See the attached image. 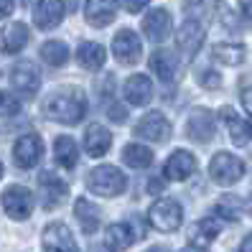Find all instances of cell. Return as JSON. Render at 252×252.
Wrapping results in <instances>:
<instances>
[{"mask_svg": "<svg viewBox=\"0 0 252 252\" xmlns=\"http://www.w3.org/2000/svg\"><path fill=\"white\" fill-rule=\"evenodd\" d=\"M221 84V77H219V74H204V87H209V90H217V87Z\"/></svg>", "mask_w": 252, "mask_h": 252, "instance_id": "33", "label": "cell"}, {"mask_svg": "<svg viewBox=\"0 0 252 252\" xmlns=\"http://www.w3.org/2000/svg\"><path fill=\"white\" fill-rule=\"evenodd\" d=\"M110 145H112V132L105 125L92 123L90 127H87V132H84V151H87V156L99 158V156H105L110 151Z\"/></svg>", "mask_w": 252, "mask_h": 252, "instance_id": "18", "label": "cell"}, {"mask_svg": "<svg viewBox=\"0 0 252 252\" xmlns=\"http://www.w3.org/2000/svg\"><path fill=\"white\" fill-rule=\"evenodd\" d=\"M151 69L156 71V77L160 82H173L176 77V69H179V62H176V54L166 51V49H158L151 56Z\"/></svg>", "mask_w": 252, "mask_h": 252, "instance_id": "25", "label": "cell"}, {"mask_svg": "<svg viewBox=\"0 0 252 252\" xmlns=\"http://www.w3.org/2000/svg\"><path fill=\"white\" fill-rule=\"evenodd\" d=\"M64 18V0H38L33 5V23L41 31H54Z\"/></svg>", "mask_w": 252, "mask_h": 252, "instance_id": "12", "label": "cell"}, {"mask_svg": "<svg viewBox=\"0 0 252 252\" xmlns=\"http://www.w3.org/2000/svg\"><path fill=\"white\" fill-rule=\"evenodd\" d=\"M194 171H196V158L189 151H176L163 166V176L168 181H186Z\"/></svg>", "mask_w": 252, "mask_h": 252, "instance_id": "15", "label": "cell"}, {"mask_svg": "<svg viewBox=\"0 0 252 252\" xmlns=\"http://www.w3.org/2000/svg\"><path fill=\"white\" fill-rule=\"evenodd\" d=\"M145 5H148V0H125V8L130 13H140Z\"/></svg>", "mask_w": 252, "mask_h": 252, "instance_id": "36", "label": "cell"}, {"mask_svg": "<svg viewBox=\"0 0 252 252\" xmlns=\"http://www.w3.org/2000/svg\"><path fill=\"white\" fill-rule=\"evenodd\" d=\"M204 33H206V28H204L201 18L189 16L184 21V26L179 28V33H176V41H179V46L186 54H196L199 46H201V41H204Z\"/></svg>", "mask_w": 252, "mask_h": 252, "instance_id": "16", "label": "cell"}, {"mask_svg": "<svg viewBox=\"0 0 252 252\" xmlns=\"http://www.w3.org/2000/svg\"><path fill=\"white\" fill-rule=\"evenodd\" d=\"M41 59L49 66H64L69 62V49L64 41H46L41 46Z\"/></svg>", "mask_w": 252, "mask_h": 252, "instance_id": "30", "label": "cell"}, {"mask_svg": "<svg viewBox=\"0 0 252 252\" xmlns=\"http://www.w3.org/2000/svg\"><path fill=\"white\" fill-rule=\"evenodd\" d=\"M240 252H252V234H250V237H245V242H242Z\"/></svg>", "mask_w": 252, "mask_h": 252, "instance_id": "38", "label": "cell"}, {"mask_svg": "<svg viewBox=\"0 0 252 252\" xmlns=\"http://www.w3.org/2000/svg\"><path fill=\"white\" fill-rule=\"evenodd\" d=\"M242 105H245V110H247V115L252 117V87H247V90H242Z\"/></svg>", "mask_w": 252, "mask_h": 252, "instance_id": "34", "label": "cell"}, {"mask_svg": "<svg viewBox=\"0 0 252 252\" xmlns=\"http://www.w3.org/2000/svg\"><path fill=\"white\" fill-rule=\"evenodd\" d=\"M240 5H242V16H245V21L252 26V0H240Z\"/></svg>", "mask_w": 252, "mask_h": 252, "instance_id": "37", "label": "cell"}, {"mask_svg": "<svg viewBox=\"0 0 252 252\" xmlns=\"http://www.w3.org/2000/svg\"><path fill=\"white\" fill-rule=\"evenodd\" d=\"M10 82L23 97H33L41 84V71L33 62H18L10 71Z\"/></svg>", "mask_w": 252, "mask_h": 252, "instance_id": "7", "label": "cell"}, {"mask_svg": "<svg viewBox=\"0 0 252 252\" xmlns=\"http://www.w3.org/2000/svg\"><path fill=\"white\" fill-rule=\"evenodd\" d=\"M135 240H138V234L130 229V224H123V221L110 224V227L105 229V247H107L110 252H123V250H127Z\"/></svg>", "mask_w": 252, "mask_h": 252, "instance_id": "21", "label": "cell"}, {"mask_svg": "<svg viewBox=\"0 0 252 252\" xmlns=\"http://www.w3.org/2000/svg\"><path fill=\"white\" fill-rule=\"evenodd\" d=\"M74 217H77V221L82 224L84 234H94L99 229V224H102L99 209L92 201H87V199H77V204H74Z\"/></svg>", "mask_w": 252, "mask_h": 252, "instance_id": "23", "label": "cell"}, {"mask_svg": "<svg viewBox=\"0 0 252 252\" xmlns=\"http://www.w3.org/2000/svg\"><path fill=\"white\" fill-rule=\"evenodd\" d=\"M0 176H3V163H0Z\"/></svg>", "mask_w": 252, "mask_h": 252, "instance_id": "42", "label": "cell"}, {"mask_svg": "<svg viewBox=\"0 0 252 252\" xmlns=\"http://www.w3.org/2000/svg\"><path fill=\"white\" fill-rule=\"evenodd\" d=\"M13 10H16V3H13V0H0V18H8Z\"/></svg>", "mask_w": 252, "mask_h": 252, "instance_id": "35", "label": "cell"}, {"mask_svg": "<svg viewBox=\"0 0 252 252\" xmlns=\"http://www.w3.org/2000/svg\"><path fill=\"white\" fill-rule=\"evenodd\" d=\"M43 252H79L77 242H74L71 232L66 229V224H49L43 229Z\"/></svg>", "mask_w": 252, "mask_h": 252, "instance_id": "10", "label": "cell"}, {"mask_svg": "<svg viewBox=\"0 0 252 252\" xmlns=\"http://www.w3.org/2000/svg\"><path fill=\"white\" fill-rule=\"evenodd\" d=\"M77 59H79V64L87 71H97V69H102V64H105L107 54H105V49H102L99 43L84 41V43H79V49H77Z\"/></svg>", "mask_w": 252, "mask_h": 252, "instance_id": "26", "label": "cell"}, {"mask_svg": "<svg viewBox=\"0 0 252 252\" xmlns=\"http://www.w3.org/2000/svg\"><path fill=\"white\" fill-rule=\"evenodd\" d=\"M135 135L145 138L151 143H160L171 135V125L160 112H148L145 117H140V123L135 125Z\"/></svg>", "mask_w": 252, "mask_h": 252, "instance_id": "11", "label": "cell"}, {"mask_svg": "<svg viewBox=\"0 0 252 252\" xmlns=\"http://www.w3.org/2000/svg\"><path fill=\"white\" fill-rule=\"evenodd\" d=\"M115 13L117 0H84V21L94 28L110 26L115 21Z\"/></svg>", "mask_w": 252, "mask_h": 252, "instance_id": "14", "label": "cell"}, {"mask_svg": "<svg viewBox=\"0 0 252 252\" xmlns=\"http://www.w3.org/2000/svg\"><path fill=\"white\" fill-rule=\"evenodd\" d=\"M125 99L132 107H145L148 102L153 99V84L145 74H132V77L125 82Z\"/></svg>", "mask_w": 252, "mask_h": 252, "instance_id": "17", "label": "cell"}, {"mask_svg": "<svg viewBox=\"0 0 252 252\" xmlns=\"http://www.w3.org/2000/svg\"><path fill=\"white\" fill-rule=\"evenodd\" d=\"M148 252H168V250H163V247H153V250H148Z\"/></svg>", "mask_w": 252, "mask_h": 252, "instance_id": "41", "label": "cell"}, {"mask_svg": "<svg viewBox=\"0 0 252 252\" xmlns=\"http://www.w3.org/2000/svg\"><path fill=\"white\" fill-rule=\"evenodd\" d=\"M209 176H212V181L219 184V186H232V184H237L245 176V163L237 156L221 151L209 163Z\"/></svg>", "mask_w": 252, "mask_h": 252, "instance_id": "4", "label": "cell"}, {"mask_svg": "<svg viewBox=\"0 0 252 252\" xmlns=\"http://www.w3.org/2000/svg\"><path fill=\"white\" fill-rule=\"evenodd\" d=\"M123 160L125 166L130 168H148L153 163V151L145 145H138V143H130L123 148Z\"/></svg>", "mask_w": 252, "mask_h": 252, "instance_id": "28", "label": "cell"}, {"mask_svg": "<svg viewBox=\"0 0 252 252\" xmlns=\"http://www.w3.org/2000/svg\"><path fill=\"white\" fill-rule=\"evenodd\" d=\"M54 160L64 168H74L79 160V145L74 143L69 135L66 138H56V145H54Z\"/></svg>", "mask_w": 252, "mask_h": 252, "instance_id": "27", "label": "cell"}, {"mask_svg": "<svg viewBox=\"0 0 252 252\" xmlns=\"http://www.w3.org/2000/svg\"><path fill=\"white\" fill-rule=\"evenodd\" d=\"M87 186H90L92 194L117 196L127 189V179L117 166H97L90 176H87Z\"/></svg>", "mask_w": 252, "mask_h": 252, "instance_id": "2", "label": "cell"}, {"mask_svg": "<svg viewBox=\"0 0 252 252\" xmlns=\"http://www.w3.org/2000/svg\"><path fill=\"white\" fill-rule=\"evenodd\" d=\"M143 33L151 38V41L160 43L163 38L171 33V13H168L166 8L151 10V13L145 16V21H143Z\"/></svg>", "mask_w": 252, "mask_h": 252, "instance_id": "19", "label": "cell"}, {"mask_svg": "<svg viewBox=\"0 0 252 252\" xmlns=\"http://www.w3.org/2000/svg\"><path fill=\"white\" fill-rule=\"evenodd\" d=\"M3 209L10 219H28L33 212V194L23 186H10L3 191Z\"/></svg>", "mask_w": 252, "mask_h": 252, "instance_id": "5", "label": "cell"}, {"mask_svg": "<svg viewBox=\"0 0 252 252\" xmlns=\"http://www.w3.org/2000/svg\"><path fill=\"white\" fill-rule=\"evenodd\" d=\"M221 117H224V123H227V130H229V138L234 145H240L245 148L250 140H252V125L247 120H242L240 115H237L234 110H221Z\"/></svg>", "mask_w": 252, "mask_h": 252, "instance_id": "22", "label": "cell"}, {"mask_svg": "<svg viewBox=\"0 0 252 252\" xmlns=\"http://www.w3.org/2000/svg\"><path fill=\"white\" fill-rule=\"evenodd\" d=\"M148 189H151L153 194H158V191H160V181H151V186H148Z\"/></svg>", "mask_w": 252, "mask_h": 252, "instance_id": "39", "label": "cell"}, {"mask_svg": "<svg viewBox=\"0 0 252 252\" xmlns=\"http://www.w3.org/2000/svg\"><path fill=\"white\" fill-rule=\"evenodd\" d=\"M219 221L214 217H206V219H199L194 227H191L189 232V240L194 247H206V245H212L217 240V234H219Z\"/></svg>", "mask_w": 252, "mask_h": 252, "instance_id": "24", "label": "cell"}, {"mask_svg": "<svg viewBox=\"0 0 252 252\" xmlns=\"http://www.w3.org/2000/svg\"><path fill=\"white\" fill-rule=\"evenodd\" d=\"M18 110H21L18 99L0 90V117H13V115H18Z\"/></svg>", "mask_w": 252, "mask_h": 252, "instance_id": "32", "label": "cell"}, {"mask_svg": "<svg viewBox=\"0 0 252 252\" xmlns=\"http://www.w3.org/2000/svg\"><path fill=\"white\" fill-rule=\"evenodd\" d=\"M212 56L217 59L219 64H227V66H240L242 59H245V49L240 43H217L212 49Z\"/></svg>", "mask_w": 252, "mask_h": 252, "instance_id": "29", "label": "cell"}, {"mask_svg": "<svg viewBox=\"0 0 252 252\" xmlns=\"http://www.w3.org/2000/svg\"><path fill=\"white\" fill-rule=\"evenodd\" d=\"M148 221L158 232H176L184 221V209L179 201L173 199H158L151 209H148Z\"/></svg>", "mask_w": 252, "mask_h": 252, "instance_id": "3", "label": "cell"}, {"mask_svg": "<svg viewBox=\"0 0 252 252\" xmlns=\"http://www.w3.org/2000/svg\"><path fill=\"white\" fill-rule=\"evenodd\" d=\"M41 153H43V145H41V138L36 132H26L13 145V158H16V163L21 168H33L41 160Z\"/></svg>", "mask_w": 252, "mask_h": 252, "instance_id": "8", "label": "cell"}, {"mask_svg": "<svg viewBox=\"0 0 252 252\" xmlns=\"http://www.w3.org/2000/svg\"><path fill=\"white\" fill-rule=\"evenodd\" d=\"M221 219H229V221H234V219H240V201L237 199H221L219 204H217V209H214Z\"/></svg>", "mask_w": 252, "mask_h": 252, "instance_id": "31", "label": "cell"}, {"mask_svg": "<svg viewBox=\"0 0 252 252\" xmlns=\"http://www.w3.org/2000/svg\"><path fill=\"white\" fill-rule=\"evenodd\" d=\"M112 51H115V59L120 64L132 66V64H138L143 46H140V38L132 33L130 28H123V31H117L115 38H112Z\"/></svg>", "mask_w": 252, "mask_h": 252, "instance_id": "6", "label": "cell"}, {"mask_svg": "<svg viewBox=\"0 0 252 252\" xmlns=\"http://www.w3.org/2000/svg\"><path fill=\"white\" fill-rule=\"evenodd\" d=\"M43 115L49 120L64 123V125H77L84 120L87 115V97L79 90H66V92H56L46 99L43 105Z\"/></svg>", "mask_w": 252, "mask_h": 252, "instance_id": "1", "label": "cell"}, {"mask_svg": "<svg viewBox=\"0 0 252 252\" xmlns=\"http://www.w3.org/2000/svg\"><path fill=\"white\" fill-rule=\"evenodd\" d=\"M38 186H41V201H43V209H56L69 194V186L59 179L56 173L51 171H43L38 176Z\"/></svg>", "mask_w": 252, "mask_h": 252, "instance_id": "9", "label": "cell"}, {"mask_svg": "<svg viewBox=\"0 0 252 252\" xmlns=\"http://www.w3.org/2000/svg\"><path fill=\"white\" fill-rule=\"evenodd\" d=\"M28 28L26 23H8L5 28H0V51L3 54H18L26 49L28 43Z\"/></svg>", "mask_w": 252, "mask_h": 252, "instance_id": "20", "label": "cell"}, {"mask_svg": "<svg viewBox=\"0 0 252 252\" xmlns=\"http://www.w3.org/2000/svg\"><path fill=\"white\" fill-rule=\"evenodd\" d=\"M214 130H217L214 115H212L209 110L199 107V110H194V112L189 115V127H186V132H189L191 140H196V143H209V140L214 138Z\"/></svg>", "mask_w": 252, "mask_h": 252, "instance_id": "13", "label": "cell"}, {"mask_svg": "<svg viewBox=\"0 0 252 252\" xmlns=\"http://www.w3.org/2000/svg\"><path fill=\"white\" fill-rule=\"evenodd\" d=\"M181 252H204L201 247H186V250H181Z\"/></svg>", "mask_w": 252, "mask_h": 252, "instance_id": "40", "label": "cell"}]
</instances>
